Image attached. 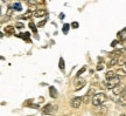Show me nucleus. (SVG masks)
I'll use <instances>...</instances> for the list:
<instances>
[{
    "instance_id": "19",
    "label": "nucleus",
    "mask_w": 126,
    "mask_h": 116,
    "mask_svg": "<svg viewBox=\"0 0 126 116\" xmlns=\"http://www.w3.org/2000/svg\"><path fill=\"white\" fill-rule=\"evenodd\" d=\"M60 69H61V70H63V69H64V60H63L62 58L60 59Z\"/></svg>"
},
{
    "instance_id": "3",
    "label": "nucleus",
    "mask_w": 126,
    "mask_h": 116,
    "mask_svg": "<svg viewBox=\"0 0 126 116\" xmlns=\"http://www.w3.org/2000/svg\"><path fill=\"white\" fill-rule=\"evenodd\" d=\"M108 107H105V106H99V107H96L94 109V114L97 116H105L106 115V113H108Z\"/></svg>"
},
{
    "instance_id": "22",
    "label": "nucleus",
    "mask_w": 126,
    "mask_h": 116,
    "mask_svg": "<svg viewBox=\"0 0 126 116\" xmlns=\"http://www.w3.org/2000/svg\"><path fill=\"white\" fill-rule=\"evenodd\" d=\"M29 27H31V29H32V31L36 32V27H35V25H34V23H29Z\"/></svg>"
},
{
    "instance_id": "28",
    "label": "nucleus",
    "mask_w": 126,
    "mask_h": 116,
    "mask_svg": "<svg viewBox=\"0 0 126 116\" xmlns=\"http://www.w3.org/2000/svg\"><path fill=\"white\" fill-rule=\"evenodd\" d=\"M120 116H126V115H125V114H122V115H120Z\"/></svg>"
},
{
    "instance_id": "26",
    "label": "nucleus",
    "mask_w": 126,
    "mask_h": 116,
    "mask_svg": "<svg viewBox=\"0 0 126 116\" xmlns=\"http://www.w3.org/2000/svg\"><path fill=\"white\" fill-rule=\"evenodd\" d=\"M84 70H85V67H83V68L81 69V70H79L78 73H77V76H79V75H81V74H82V73H83Z\"/></svg>"
},
{
    "instance_id": "30",
    "label": "nucleus",
    "mask_w": 126,
    "mask_h": 116,
    "mask_svg": "<svg viewBox=\"0 0 126 116\" xmlns=\"http://www.w3.org/2000/svg\"><path fill=\"white\" fill-rule=\"evenodd\" d=\"M125 67H126V63H125Z\"/></svg>"
},
{
    "instance_id": "13",
    "label": "nucleus",
    "mask_w": 126,
    "mask_h": 116,
    "mask_svg": "<svg viewBox=\"0 0 126 116\" xmlns=\"http://www.w3.org/2000/svg\"><path fill=\"white\" fill-rule=\"evenodd\" d=\"M116 74H117L118 77H124V76H126V70L124 68H118Z\"/></svg>"
},
{
    "instance_id": "11",
    "label": "nucleus",
    "mask_w": 126,
    "mask_h": 116,
    "mask_svg": "<svg viewBox=\"0 0 126 116\" xmlns=\"http://www.w3.org/2000/svg\"><path fill=\"white\" fill-rule=\"evenodd\" d=\"M49 95H50V97H53V98H56L57 96H59L57 90H56L55 87H49Z\"/></svg>"
},
{
    "instance_id": "5",
    "label": "nucleus",
    "mask_w": 126,
    "mask_h": 116,
    "mask_svg": "<svg viewBox=\"0 0 126 116\" xmlns=\"http://www.w3.org/2000/svg\"><path fill=\"white\" fill-rule=\"evenodd\" d=\"M113 94L114 95H117V96H120V95H123L124 94V92H126L125 90V86L124 85H118L116 88H113Z\"/></svg>"
},
{
    "instance_id": "9",
    "label": "nucleus",
    "mask_w": 126,
    "mask_h": 116,
    "mask_svg": "<svg viewBox=\"0 0 126 116\" xmlns=\"http://www.w3.org/2000/svg\"><path fill=\"white\" fill-rule=\"evenodd\" d=\"M46 15H47V11L43 8L34 11V17H35V18H41V17H46Z\"/></svg>"
},
{
    "instance_id": "16",
    "label": "nucleus",
    "mask_w": 126,
    "mask_h": 116,
    "mask_svg": "<svg viewBox=\"0 0 126 116\" xmlns=\"http://www.w3.org/2000/svg\"><path fill=\"white\" fill-rule=\"evenodd\" d=\"M5 32L7 34H14L15 33V28L13 26H7V27H5Z\"/></svg>"
},
{
    "instance_id": "24",
    "label": "nucleus",
    "mask_w": 126,
    "mask_h": 116,
    "mask_svg": "<svg viewBox=\"0 0 126 116\" xmlns=\"http://www.w3.org/2000/svg\"><path fill=\"white\" fill-rule=\"evenodd\" d=\"M118 42H119V41L118 40H114V41H112V44H111V46H112V47H117V44Z\"/></svg>"
},
{
    "instance_id": "7",
    "label": "nucleus",
    "mask_w": 126,
    "mask_h": 116,
    "mask_svg": "<svg viewBox=\"0 0 126 116\" xmlns=\"http://www.w3.org/2000/svg\"><path fill=\"white\" fill-rule=\"evenodd\" d=\"M84 86H85V80H83V79H78V80L75 82V89L79 90V89H82Z\"/></svg>"
},
{
    "instance_id": "18",
    "label": "nucleus",
    "mask_w": 126,
    "mask_h": 116,
    "mask_svg": "<svg viewBox=\"0 0 126 116\" xmlns=\"http://www.w3.org/2000/svg\"><path fill=\"white\" fill-rule=\"evenodd\" d=\"M13 9L14 11H21V9H22L21 4H20V2H14L13 4Z\"/></svg>"
},
{
    "instance_id": "20",
    "label": "nucleus",
    "mask_w": 126,
    "mask_h": 116,
    "mask_svg": "<svg viewBox=\"0 0 126 116\" xmlns=\"http://www.w3.org/2000/svg\"><path fill=\"white\" fill-rule=\"evenodd\" d=\"M68 29H69V25L65 23V25L63 26V32H64V33H68Z\"/></svg>"
},
{
    "instance_id": "17",
    "label": "nucleus",
    "mask_w": 126,
    "mask_h": 116,
    "mask_svg": "<svg viewBox=\"0 0 126 116\" xmlns=\"http://www.w3.org/2000/svg\"><path fill=\"white\" fill-rule=\"evenodd\" d=\"M126 63V55H122V56H119V61H118V65L119 66H125Z\"/></svg>"
},
{
    "instance_id": "6",
    "label": "nucleus",
    "mask_w": 126,
    "mask_h": 116,
    "mask_svg": "<svg viewBox=\"0 0 126 116\" xmlns=\"http://www.w3.org/2000/svg\"><path fill=\"white\" fill-rule=\"evenodd\" d=\"M55 108L56 107H53V104L48 103V104H46L45 107L42 108V114H43V115H46V114H51V113L54 112Z\"/></svg>"
},
{
    "instance_id": "1",
    "label": "nucleus",
    "mask_w": 126,
    "mask_h": 116,
    "mask_svg": "<svg viewBox=\"0 0 126 116\" xmlns=\"http://www.w3.org/2000/svg\"><path fill=\"white\" fill-rule=\"evenodd\" d=\"M108 96L104 93H97L92 98V104L94 107H99V106H103L104 102H106Z\"/></svg>"
},
{
    "instance_id": "14",
    "label": "nucleus",
    "mask_w": 126,
    "mask_h": 116,
    "mask_svg": "<svg viewBox=\"0 0 126 116\" xmlns=\"http://www.w3.org/2000/svg\"><path fill=\"white\" fill-rule=\"evenodd\" d=\"M92 96H90V95H88V94H85L84 96H83V103H85V104H88V103H92Z\"/></svg>"
},
{
    "instance_id": "15",
    "label": "nucleus",
    "mask_w": 126,
    "mask_h": 116,
    "mask_svg": "<svg viewBox=\"0 0 126 116\" xmlns=\"http://www.w3.org/2000/svg\"><path fill=\"white\" fill-rule=\"evenodd\" d=\"M32 17H34V12L29 9V11H27V12L21 17V19H29V18H32Z\"/></svg>"
},
{
    "instance_id": "12",
    "label": "nucleus",
    "mask_w": 126,
    "mask_h": 116,
    "mask_svg": "<svg viewBox=\"0 0 126 116\" xmlns=\"http://www.w3.org/2000/svg\"><path fill=\"white\" fill-rule=\"evenodd\" d=\"M118 61H119V58H113V59H110V61L108 63V67H113L118 65Z\"/></svg>"
},
{
    "instance_id": "4",
    "label": "nucleus",
    "mask_w": 126,
    "mask_h": 116,
    "mask_svg": "<svg viewBox=\"0 0 126 116\" xmlns=\"http://www.w3.org/2000/svg\"><path fill=\"white\" fill-rule=\"evenodd\" d=\"M82 103H83V97L77 96V97H74V98H72L71 102H70V104H71L72 108H79Z\"/></svg>"
},
{
    "instance_id": "21",
    "label": "nucleus",
    "mask_w": 126,
    "mask_h": 116,
    "mask_svg": "<svg viewBox=\"0 0 126 116\" xmlns=\"http://www.w3.org/2000/svg\"><path fill=\"white\" fill-rule=\"evenodd\" d=\"M15 26H16V28L21 29V28L23 27V23H15Z\"/></svg>"
},
{
    "instance_id": "27",
    "label": "nucleus",
    "mask_w": 126,
    "mask_h": 116,
    "mask_svg": "<svg viewBox=\"0 0 126 116\" xmlns=\"http://www.w3.org/2000/svg\"><path fill=\"white\" fill-rule=\"evenodd\" d=\"M103 65H100V63H99L98 66H97V70H102V69H103Z\"/></svg>"
},
{
    "instance_id": "10",
    "label": "nucleus",
    "mask_w": 126,
    "mask_h": 116,
    "mask_svg": "<svg viewBox=\"0 0 126 116\" xmlns=\"http://www.w3.org/2000/svg\"><path fill=\"white\" fill-rule=\"evenodd\" d=\"M118 104H120L123 107H126V92H124V94L119 96V98H118Z\"/></svg>"
},
{
    "instance_id": "25",
    "label": "nucleus",
    "mask_w": 126,
    "mask_h": 116,
    "mask_svg": "<svg viewBox=\"0 0 126 116\" xmlns=\"http://www.w3.org/2000/svg\"><path fill=\"white\" fill-rule=\"evenodd\" d=\"M72 28H78V23H76V21H75V23H72Z\"/></svg>"
},
{
    "instance_id": "29",
    "label": "nucleus",
    "mask_w": 126,
    "mask_h": 116,
    "mask_svg": "<svg viewBox=\"0 0 126 116\" xmlns=\"http://www.w3.org/2000/svg\"><path fill=\"white\" fill-rule=\"evenodd\" d=\"M124 32H125V33H126V28H124Z\"/></svg>"
},
{
    "instance_id": "23",
    "label": "nucleus",
    "mask_w": 126,
    "mask_h": 116,
    "mask_svg": "<svg viewBox=\"0 0 126 116\" xmlns=\"http://www.w3.org/2000/svg\"><path fill=\"white\" fill-rule=\"evenodd\" d=\"M46 23H47V19H45V20H42V21H40L37 26H39V27H42V26H43V25H45Z\"/></svg>"
},
{
    "instance_id": "8",
    "label": "nucleus",
    "mask_w": 126,
    "mask_h": 116,
    "mask_svg": "<svg viewBox=\"0 0 126 116\" xmlns=\"http://www.w3.org/2000/svg\"><path fill=\"white\" fill-rule=\"evenodd\" d=\"M116 77H117V74H116V71H113V70H108L106 71V74H105V79H106V81L113 80V79H116Z\"/></svg>"
},
{
    "instance_id": "2",
    "label": "nucleus",
    "mask_w": 126,
    "mask_h": 116,
    "mask_svg": "<svg viewBox=\"0 0 126 116\" xmlns=\"http://www.w3.org/2000/svg\"><path fill=\"white\" fill-rule=\"evenodd\" d=\"M120 82V77H116V79H113V80H110V81H104L103 82V86L105 88H108V89H113V88H116L118 85H120L119 83Z\"/></svg>"
}]
</instances>
